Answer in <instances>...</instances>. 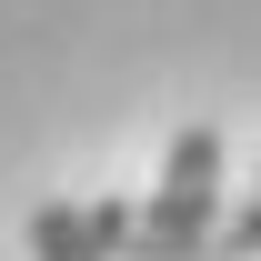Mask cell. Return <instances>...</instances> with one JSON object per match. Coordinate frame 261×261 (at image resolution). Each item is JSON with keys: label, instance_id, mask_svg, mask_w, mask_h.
<instances>
[{"label": "cell", "instance_id": "obj_1", "mask_svg": "<svg viewBox=\"0 0 261 261\" xmlns=\"http://www.w3.org/2000/svg\"><path fill=\"white\" fill-rule=\"evenodd\" d=\"M221 211V130H181L151 211H91V241L111 261H201Z\"/></svg>", "mask_w": 261, "mask_h": 261}, {"label": "cell", "instance_id": "obj_2", "mask_svg": "<svg viewBox=\"0 0 261 261\" xmlns=\"http://www.w3.org/2000/svg\"><path fill=\"white\" fill-rule=\"evenodd\" d=\"M31 261H111V251L91 241V211L50 201V211H31Z\"/></svg>", "mask_w": 261, "mask_h": 261}]
</instances>
